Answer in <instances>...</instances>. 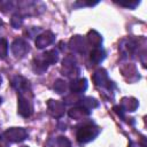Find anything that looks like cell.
Returning <instances> with one entry per match:
<instances>
[{
    "instance_id": "cell-20",
    "label": "cell",
    "mask_w": 147,
    "mask_h": 147,
    "mask_svg": "<svg viewBox=\"0 0 147 147\" xmlns=\"http://www.w3.org/2000/svg\"><path fill=\"white\" fill-rule=\"evenodd\" d=\"M44 60L51 65V64H55L59 61V52L56 49H48L45 53L41 54Z\"/></svg>"
},
{
    "instance_id": "cell-16",
    "label": "cell",
    "mask_w": 147,
    "mask_h": 147,
    "mask_svg": "<svg viewBox=\"0 0 147 147\" xmlns=\"http://www.w3.org/2000/svg\"><path fill=\"white\" fill-rule=\"evenodd\" d=\"M119 106L124 109V111H131L132 113V111L137 110V108L139 106V102L136 98H131V96L130 98H123Z\"/></svg>"
},
{
    "instance_id": "cell-26",
    "label": "cell",
    "mask_w": 147,
    "mask_h": 147,
    "mask_svg": "<svg viewBox=\"0 0 147 147\" xmlns=\"http://www.w3.org/2000/svg\"><path fill=\"white\" fill-rule=\"evenodd\" d=\"M113 110L121 117V118H125V111H124V109L121 107V106H114V108H113Z\"/></svg>"
},
{
    "instance_id": "cell-28",
    "label": "cell",
    "mask_w": 147,
    "mask_h": 147,
    "mask_svg": "<svg viewBox=\"0 0 147 147\" xmlns=\"http://www.w3.org/2000/svg\"><path fill=\"white\" fill-rule=\"evenodd\" d=\"M1 83H2V78H1V76H0V85H1Z\"/></svg>"
},
{
    "instance_id": "cell-1",
    "label": "cell",
    "mask_w": 147,
    "mask_h": 147,
    "mask_svg": "<svg viewBox=\"0 0 147 147\" xmlns=\"http://www.w3.org/2000/svg\"><path fill=\"white\" fill-rule=\"evenodd\" d=\"M100 131H101V129L99 126H96L94 123L86 122L77 129L76 139L79 144H87V142L94 140L98 137V134L100 133Z\"/></svg>"
},
{
    "instance_id": "cell-27",
    "label": "cell",
    "mask_w": 147,
    "mask_h": 147,
    "mask_svg": "<svg viewBox=\"0 0 147 147\" xmlns=\"http://www.w3.org/2000/svg\"><path fill=\"white\" fill-rule=\"evenodd\" d=\"M129 147H145V146H140V144H137V142H134V141H130V145H129Z\"/></svg>"
},
{
    "instance_id": "cell-21",
    "label": "cell",
    "mask_w": 147,
    "mask_h": 147,
    "mask_svg": "<svg viewBox=\"0 0 147 147\" xmlns=\"http://www.w3.org/2000/svg\"><path fill=\"white\" fill-rule=\"evenodd\" d=\"M53 88H54V91H55L56 93H59V94L64 93V92L67 91V83H65V80H63V79H61V78L56 79V80L54 82Z\"/></svg>"
},
{
    "instance_id": "cell-23",
    "label": "cell",
    "mask_w": 147,
    "mask_h": 147,
    "mask_svg": "<svg viewBox=\"0 0 147 147\" xmlns=\"http://www.w3.org/2000/svg\"><path fill=\"white\" fill-rule=\"evenodd\" d=\"M8 55V41L6 38H0V59L3 60Z\"/></svg>"
},
{
    "instance_id": "cell-9",
    "label": "cell",
    "mask_w": 147,
    "mask_h": 147,
    "mask_svg": "<svg viewBox=\"0 0 147 147\" xmlns=\"http://www.w3.org/2000/svg\"><path fill=\"white\" fill-rule=\"evenodd\" d=\"M87 41L84 37L76 34L74 37H71V39L69 40V48L71 51H74L75 53H79V54H85L87 51Z\"/></svg>"
},
{
    "instance_id": "cell-5",
    "label": "cell",
    "mask_w": 147,
    "mask_h": 147,
    "mask_svg": "<svg viewBox=\"0 0 147 147\" xmlns=\"http://www.w3.org/2000/svg\"><path fill=\"white\" fill-rule=\"evenodd\" d=\"M29 133L24 127H10L3 132V137L9 142H21L28 138Z\"/></svg>"
},
{
    "instance_id": "cell-3",
    "label": "cell",
    "mask_w": 147,
    "mask_h": 147,
    "mask_svg": "<svg viewBox=\"0 0 147 147\" xmlns=\"http://www.w3.org/2000/svg\"><path fill=\"white\" fill-rule=\"evenodd\" d=\"M93 82L98 87H103L107 91L113 90L114 87V83L111 80H109L108 78V74L103 68H100L98 70H95V72L93 74Z\"/></svg>"
},
{
    "instance_id": "cell-2",
    "label": "cell",
    "mask_w": 147,
    "mask_h": 147,
    "mask_svg": "<svg viewBox=\"0 0 147 147\" xmlns=\"http://www.w3.org/2000/svg\"><path fill=\"white\" fill-rule=\"evenodd\" d=\"M17 113L24 118L32 116L33 114V106L28 95L17 94Z\"/></svg>"
},
{
    "instance_id": "cell-6",
    "label": "cell",
    "mask_w": 147,
    "mask_h": 147,
    "mask_svg": "<svg viewBox=\"0 0 147 147\" xmlns=\"http://www.w3.org/2000/svg\"><path fill=\"white\" fill-rule=\"evenodd\" d=\"M61 72H62V75L68 76V77H74L79 74V69H78L76 60L72 55H68L63 59Z\"/></svg>"
},
{
    "instance_id": "cell-14",
    "label": "cell",
    "mask_w": 147,
    "mask_h": 147,
    "mask_svg": "<svg viewBox=\"0 0 147 147\" xmlns=\"http://www.w3.org/2000/svg\"><path fill=\"white\" fill-rule=\"evenodd\" d=\"M86 41L88 45H92L94 48H98V47H101L103 38L98 31L91 30V31H88V33L86 36Z\"/></svg>"
},
{
    "instance_id": "cell-29",
    "label": "cell",
    "mask_w": 147,
    "mask_h": 147,
    "mask_svg": "<svg viewBox=\"0 0 147 147\" xmlns=\"http://www.w3.org/2000/svg\"><path fill=\"white\" fill-rule=\"evenodd\" d=\"M1 102H2V98L0 96V105H1Z\"/></svg>"
},
{
    "instance_id": "cell-17",
    "label": "cell",
    "mask_w": 147,
    "mask_h": 147,
    "mask_svg": "<svg viewBox=\"0 0 147 147\" xmlns=\"http://www.w3.org/2000/svg\"><path fill=\"white\" fill-rule=\"evenodd\" d=\"M77 105H79V106H82V107L86 108L87 110H92V109H94V108L99 107V102H98L94 98H92V96L80 98V100L78 101V103H77Z\"/></svg>"
},
{
    "instance_id": "cell-12",
    "label": "cell",
    "mask_w": 147,
    "mask_h": 147,
    "mask_svg": "<svg viewBox=\"0 0 147 147\" xmlns=\"http://www.w3.org/2000/svg\"><path fill=\"white\" fill-rule=\"evenodd\" d=\"M87 86H88V83L86 78H76L70 83L69 88L72 93L79 94V93H84L87 90Z\"/></svg>"
},
{
    "instance_id": "cell-19",
    "label": "cell",
    "mask_w": 147,
    "mask_h": 147,
    "mask_svg": "<svg viewBox=\"0 0 147 147\" xmlns=\"http://www.w3.org/2000/svg\"><path fill=\"white\" fill-rule=\"evenodd\" d=\"M51 147H72L70 140L64 136H59L56 138H53L49 141Z\"/></svg>"
},
{
    "instance_id": "cell-11",
    "label": "cell",
    "mask_w": 147,
    "mask_h": 147,
    "mask_svg": "<svg viewBox=\"0 0 147 147\" xmlns=\"http://www.w3.org/2000/svg\"><path fill=\"white\" fill-rule=\"evenodd\" d=\"M119 49L124 56H129V55L132 56V54H134L136 51L138 49V42L134 39H125L121 42Z\"/></svg>"
},
{
    "instance_id": "cell-8",
    "label": "cell",
    "mask_w": 147,
    "mask_h": 147,
    "mask_svg": "<svg viewBox=\"0 0 147 147\" xmlns=\"http://www.w3.org/2000/svg\"><path fill=\"white\" fill-rule=\"evenodd\" d=\"M47 109L52 117L54 118H61L64 115L65 111V105L60 100H53L49 99L47 101Z\"/></svg>"
},
{
    "instance_id": "cell-4",
    "label": "cell",
    "mask_w": 147,
    "mask_h": 147,
    "mask_svg": "<svg viewBox=\"0 0 147 147\" xmlns=\"http://www.w3.org/2000/svg\"><path fill=\"white\" fill-rule=\"evenodd\" d=\"M10 49H11L13 55L16 59H22L30 52V45L25 39L17 38L13 41V44L10 46Z\"/></svg>"
},
{
    "instance_id": "cell-10",
    "label": "cell",
    "mask_w": 147,
    "mask_h": 147,
    "mask_svg": "<svg viewBox=\"0 0 147 147\" xmlns=\"http://www.w3.org/2000/svg\"><path fill=\"white\" fill-rule=\"evenodd\" d=\"M54 41H55V34L53 32H51V31H45V32H42V33L37 36L34 42H36L37 48L42 49V48L49 46L51 44H53Z\"/></svg>"
},
{
    "instance_id": "cell-7",
    "label": "cell",
    "mask_w": 147,
    "mask_h": 147,
    "mask_svg": "<svg viewBox=\"0 0 147 147\" xmlns=\"http://www.w3.org/2000/svg\"><path fill=\"white\" fill-rule=\"evenodd\" d=\"M11 86L17 91V94H22V95H32L31 94V85H30V82L23 77V76H15L13 79H11Z\"/></svg>"
},
{
    "instance_id": "cell-15",
    "label": "cell",
    "mask_w": 147,
    "mask_h": 147,
    "mask_svg": "<svg viewBox=\"0 0 147 147\" xmlns=\"http://www.w3.org/2000/svg\"><path fill=\"white\" fill-rule=\"evenodd\" d=\"M48 65H49V64L44 60L42 55H41V56H37V57H34L33 61H32V68H33V71L37 72V74H39V75L44 74V72L47 70Z\"/></svg>"
},
{
    "instance_id": "cell-30",
    "label": "cell",
    "mask_w": 147,
    "mask_h": 147,
    "mask_svg": "<svg viewBox=\"0 0 147 147\" xmlns=\"http://www.w3.org/2000/svg\"><path fill=\"white\" fill-rule=\"evenodd\" d=\"M22 147H28V146H22Z\"/></svg>"
},
{
    "instance_id": "cell-25",
    "label": "cell",
    "mask_w": 147,
    "mask_h": 147,
    "mask_svg": "<svg viewBox=\"0 0 147 147\" xmlns=\"http://www.w3.org/2000/svg\"><path fill=\"white\" fill-rule=\"evenodd\" d=\"M14 9V2L13 1H8V0H5V1H0V10L3 11V13H8V10H13Z\"/></svg>"
},
{
    "instance_id": "cell-18",
    "label": "cell",
    "mask_w": 147,
    "mask_h": 147,
    "mask_svg": "<svg viewBox=\"0 0 147 147\" xmlns=\"http://www.w3.org/2000/svg\"><path fill=\"white\" fill-rule=\"evenodd\" d=\"M90 59L94 63H101L106 59V52H105V49L101 48V47L93 48V51L90 54Z\"/></svg>"
},
{
    "instance_id": "cell-24",
    "label": "cell",
    "mask_w": 147,
    "mask_h": 147,
    "mask_svg": "<svg viewBox=\"0 0 147 147\" xmlns=\"http://www.w3.org/2000/svg\"><path fill=\"white\" fill-rule=\"evenodd\" d=\"M116 2L119 6L125 7V8H130V9H134L140 3V1H138V0H126V1H116Z\"/></svg>"
},
{
    "instance_id": "cell-13",
    "label": "cell",
    "mask_w": 147,
    "mask_h": 147,
    "mask_svg": "<svg viewBox=\"0 0 147 147\" xmlns=\"http://www.w3.org/2000/svg\"><path fill=\"white\" fill-rule=\"evenodd\" d=\"M68 114H69V116H70L71 118L77 119V121H80V119H84L85 117L90 116V115H91V110H87L86 108H84V107L77 105L76 107L71 108V109L68 111Z\"/></svg>"
},
{
    "instance_id": "cell-22",
    "label": "cell",
    "mask_w": 147,
    "mask_h": 147,
    "mask_svg": "<svg viewBox=\"0 0 147 147\" xmlns=\"http://www.w3.org/2000/svg\"><path fill=\"white\" fill-rule=\"evenodd\" d=\"M23 24V16L18 13L11 15V18H10V25L14 28V29H18L21 28Z\"/></svg>"
}]
</instances>
